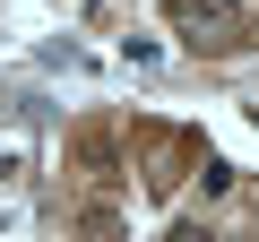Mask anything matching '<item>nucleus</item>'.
Listing matches in <instances>:
<instances>
[{
  "instance_id": "obj_1",
  "label": "nucleus",
  "mask_w": 259,
  "mask_h": 242,
  "mask_svg": "<svg viewBox=\"0 0 259 242\" xmlns=\"http://www.w3.org/2000/svg\"><path fill=\"white\" fill-rule=\"evenodd\" d=\"M173 26L190 44H207V52H242L250 44V18L233 9V0H173Z\"/></svg>"
}]
</instances>
